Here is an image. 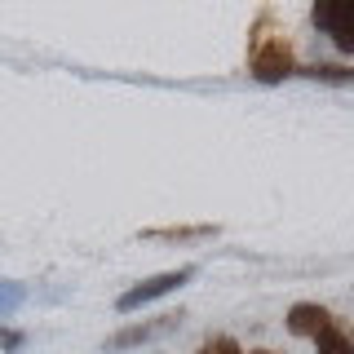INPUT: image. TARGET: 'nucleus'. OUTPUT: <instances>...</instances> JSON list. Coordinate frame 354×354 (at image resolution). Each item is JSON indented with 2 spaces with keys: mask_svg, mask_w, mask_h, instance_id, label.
Wrapping results in <instances>:
<instances>
[{
  "mask_svg": "<svg viewBox=\"0 0 354 354\" xmlns=\"http://www.w3.org/2000/svg\"><path fill=\"white\" fill-rule=\"evenodd\" d=\"M274 9H261L257 22L248 31V75L261 84H279L288 75H297V58H292V40L283 27H274Z\"/></svg>",
  "mask_w": 354,
  "mask_h": 354,
  "instance_id": "f257e3e1",
  "label": "nucleus"
},
{
  "mask_svg": "<svg viewBox=\"0 0 354 354\" xmlns=\"http://www.w3.org/2000/svg\"><path fill=\"white\" fill-rule=\"evenodd\" d=\"M195 266H182V270H164V274H151V279H142V283H133L129 292H120L115 297V310L120 315H133L138 306H151V301H160V297H169L177 292V288H186L195 279Z\"/></svg>",
  "mask_w": 354,
  "mask_h": 354,
  "instance_id": "f03ea898",
  "label": "nucleus"
},
{
  "mask_svg": "<svg viewBox=\"0 0 354 354\" xmlns=\"http://www.w3.org/2000/svg\"><path fill=\"white\" fill-rule=\"evenodd\" d=\"M310 18L332 40L337 53H354V0H319L310 9Z\"/></svg>",
  "mask_w": 354,
  "mask_h": 354,
  "instance_id": "7ed1b4c3",
  "label": "nucleus"
},
{
  "mask_svg": "<svg viewBox=\"0 0 354 354\" xmlns=\"http://www.w3.org/2000/svg\"><path fill=\"white\" fill-rule=\"evenodd\" d=\"M182 319H186L182 310H169V315H155V319H142V324H129V328L111 332L102 350L120 354V350H133V346H147V341H164V337H173V332L182 328Z\"/></svg>",
  "mask_w": 354,
  "mask_h": 354,
  "instance_id": "20e7f679",
  "label": "nucleus"
},
{
  "mask_svg": "<svg viewBox=\"0 0 354 354\" xmlns=\"http://www.w3.org/2000/svg\"><path fill=\"white\" fill-rule=\"evenodd\" d=\"M332 319H337V315H332L328 306H319V301H297L292 310H288L283 328L292 332V337H301V341H319V332H324Z\"/></svg>",
  "mask_w": 354,
  "mask_h": 354,
  "instance_id": "39448f33",
  "label": "nucleus"
},
{
  "mask_svg": "<svg viewBox=\"0 0 354 354\" xmlns=\"http://www.w3.org/2000/svg\"><path fill=\"white\" fill-rule=\"evenodd\" d=\"M315 354H354V332H350L346 319H332V324L319 332Z\"/></svg>",
  "mask_w": 354,
  "mask_h": 354,
  "instance_id": "423d86ee",
  "label": "nucleus"
},
{
  "mask_svg": "<svg viewBox=\"0 0 354 354\" xmlns=\"http://www.w3.org/2000/svg\"><path fill=\"white\" fill-rule=\"evenodd\" d=\"M213 235H217V226H160V230H142V239H155V243H204Z\"/></svg>",
  "mask_w": 354,
  "mask_h": 354,
  "instance_id": "0eeeda50",
  "label": "nucleus"
},
{
  "mask_svg": "<svg viewBox=\"0 0 354 354\" xmlns=\"http://www.w3.org/2000/svg\"><path fill=\"white\" fill-rule=\"evenodd\" d=\"M297 75H306V80H319V84H354V66H337V62H310V66H297Z\"/></svg>",
  "mask_w": 354,
  "mask_h": 354,
  "instance_id": "6e6552de",
  "label": "nucleus"
},
{
  "mask_svg": "<svg viewBox=\"0 0 354 354\" xmlns=\"http://www.w3.org/2000/svg\"><path fill=\"white\" fill-rule=\"evenodd\" d=\"M22 301H27V288H22V283H5V279H0V319H5V315H14V310H18Z\"/></svg>",
  "mask_w": 354,
  "mask_h": 354,
  "instance_id": "1a4fd4ad",
  "label": "nucleus"
},
{
  "mask_svg": "<svg viewBox=\"0 0 354 354\" xmlns=\"http://www.w3.org/2000/svg\"><path fill=\"white\" fill-rule=\"evenodd\" d=\"M199 354H243L235 337H226V332H217V337H208L204 346H199Z\"/></svg>",
  "mask_w": 354,
  "mask_h": 354,
  "instance_id": "9d476101",
  "label": "nucleus"
},
{
  "mask_svg": "<svg viewBox=\"0 0 354 354\" xmlns=\"http://www.w3.org/2000/svg\"><path fill=\"white\" fill-rule=\"evenodd\" d=\"M22 346H27V332H22V328H5V324H0V350H5V354H18Z\"/></svg>",
  "mask_w": 354,
  "mask_h": 354,
  "instance_id": "9b49d317",
  "label": "nucleus"
},
{
  "mask_svg": "<svg viewBox=\"0 0 354 354\" xmlns=\"http://www.w3.org/2000/svg\"><path fill=\"white\" fill-rule=\"evenodd\" d=\"M248 354H274V350H248Z\"/></svg>",
  "mask_w": 354,
  "mask_h": 354,
  "instance_id": "f8f14e48",
  "label": "nucleus"
}]
</instances>
